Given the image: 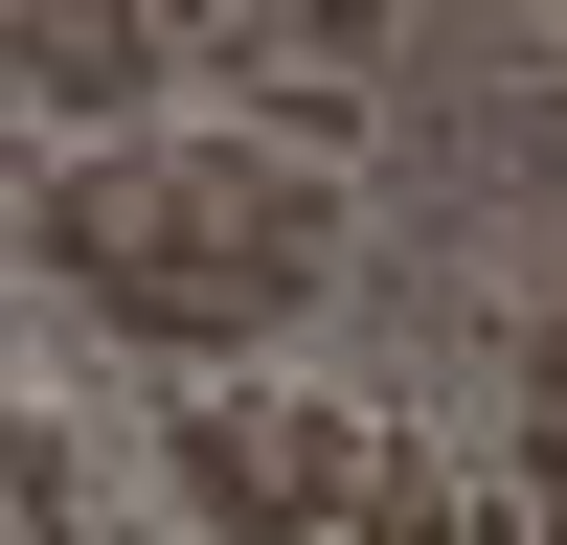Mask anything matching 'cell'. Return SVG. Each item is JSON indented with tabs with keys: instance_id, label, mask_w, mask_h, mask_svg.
Returning <instances> with one entry per match:
<instances>
[{
	"instance_id": "6da1fadb",
	"label": "cell",
	"mask_w": 567,
	"mask_h": 545,
	"mask_svg": "<svg viewBox=\"0 0 567 545\" xmlns=\"http://www.w3.org/2000/svg\"><path fill=\"white\" fill-rule=\"evenodd\" d=\"M23 250L69 272L114 341L227 363V341H272L296 296H341V182H318V160H250V136H114V160H45Z\"/></svg>"
},
{
	"instance_id": "7a4b0ae2",
	"label": "cell",
	"mask_w": 567,
	"mask_h": 545,
	"mask_svg": "<svg viewBox=\"0 0 567 545\" xmlns=\"http://www.w3.org/2000/svg\"><path fill=\"white\" fill-rule=\"evenodd\" d=\"M159 454H182V500H205L227 545H272V523H318V500L386 477V432H363V409H318V387H205Z\"/></svg>"
},
{
	"instance_id": "3957f363",
	"label": "cell",
	"mask_w": 567,
	"mask_h": 545,
	"mask_svg": "<svg viewBox=\"0 0 567 545\" xmlns=\"http://www.w3.org/2000/svg\"><path fill=\"white\" fill-rule=\"evenodd\" d=\"M0 69H23L45 114H136V91H159V0H23Z\"/></svg>"
},
{
	"instance_id": "277c9868",
	"label": "cell",
	"mask_w": 567,
	"mask_h": 545,
	"mask_svg": "<svg viewBox=\"0 0 567 545\" xmlns=\"http://www.w3.org/2000/svg\"><path fill=\"white\" fill-rule=\"evenodd\" d=\"M272 545H477V523H454V477H432V454H386L363 500H318V523H272Z\"/></svg>"
},
{
	"instance_id": "5b68a950",
	"label": "cell",
	"mask_w": 567,
	"mask_h": 545,
	"mask_svg": "<svg viewBox=\"0 0 567 545\" xmlns=\"http://www.w3.org/2000/svg\"><path fill=\"white\" fill-rule=\"evenodd\" d=\"M0 545H69V409H23V432H0Z\"/></svg>"
},
{
	"instance_id": "8992f818",
	"label": "cell",
	"mask_w": 567,
	"mask_h": 545,
	"mask_svg": "<svg viewBox=\"0 0 567 545\" xmlns=\"http://www.w3.org/2000/svg\"><path fill=\"white\" fill-rule=\"evenodd\" d=\"M523 523H545V545H567V387H545V409H523Z\"/></svg>"
}]
</instances>
